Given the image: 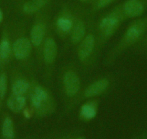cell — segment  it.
I'll return each instance as SVG.
<instances>
[{
  "label": "cell",
  "mask_w": 147,
  "mask_h": 139,
  "mask_svg": "<svg viewBox=\"0 0 147 139\" xmlns=\"http://www.w3.org/2000/svg\"><path fill=\"white\" fill-rule=\"evenodd\" d=\"M147 28V20H138L131 25L125 33V40L130 44H134L143 36Z\"/></svg>",
  "instance_id": "1"
},
{
  "label": "cell",
  "mask_w": 147,
  "mask_h": 139,
  "mask_svg": "<svg viewBox=\"0 0 147 139\" xmlns=\"http://www.w3.org/2000/svg\"><path fill=\"white\" fill-rule=\"evenodd\" d=\"M63 84L66 94L70 97L75 96L80 90V79L74 72L71 70L65 73L63 77Z\"/></svg>",
  "instance_id": "2"
},
{
  "label": "cell",
  "mask_w": 147,
  "mask_h": 139,
  "mask_svg": "<svg viewBox=\"0 0 147 139\" xmlns=\"http://www.w3.org/2000/svg\"><path fill=\"white\" fill-rule=\"evenodd\" d=\"M32 43L26 38H20L15 41L12 46L13 53L16 59H24L30 54Z\"/></svg>",
  "instance_id": "3"
},
{
  "label": "cell",
  "mask_w": 147,
  "mask_h": 139,
  "mask_svg": "<svg viewBox=\"0 0 147 139\" xmlns=\"http://www.w3.org/2000/svg\"><path fill=\"white\" fill-rule=\"evenodd\" d=\"M57 56V45L54 39L48 38L46 39L43 47V58L44 61L48 64H51L56 59Z\"/></svg>",
  "instance_id": "4"
},
{
  "label": "cell",
  "mask_w": 147,
  "mask_h": 139,
  "mask_svg": "<svg viewBox=\"0 0 147 139\" xmlns=\"http://www.w3.org/2000/svg\"><path fill=\"white\" fill-rule=\"evenodd\" d=\"M94 44H95V39L92 34L88 35L83 40L78 52L79 57L81 60H84L88 57H90L94 48Z\"/></svg>",
  "instance_id": "5"
},
{
  "label": "cell",
  "mask_w": 147,
  "mask_h": 139,
  "mask_svg": "<svg viewBox=\"0 0 147 139\" xmlns=\"http://www.w3.org/2000/svg\"><path fill=\"white\" fill-rule=\"evenodd\" d=\"M109 82L107 79H100L92 83L86 89L84 96L86 97H93L102 93L108 87Z\"/></svg>",
  "instance_id": "6"
},
{
  "label": "cell",
  "mask_w": 147,
  "mask_h": 139,
  "mask_svg": "<svg viewBox=\"0 0 147 139\" xmlns=\"http://www.w3.org/2000/svg\"><path fill=\"white\" fill-rule=\"evenodd\" d=\"M124 11L128 17L136 18L142 15L144 6L139 0H128L124 5Z\"/></svg>",
  "instance_id": "7"
},
{
  "label": "cell",
  "mask_w": 147,
  "mask_h": 139,
  "mask_svg": "<svg viewBox=\"0 0 147 139\" xmlns=\"http://www.w3.org/2000/svg\"><path fill=\"white\" fill-rule=\"evenodd\" d=\"M119 25V20L117 17L108 16L102 19L100 22V29L107 36H112L115 32Z\"/></svg>",
  "instance_id": "8"
},
{
  "label": "cell",
  "mask_w": 147,
  "mask_h": 139,
  "mask_svg": "<svg viewBox=\"0 0 147 139\" xmlns=\"http://www.w3.org/2000/svg\"><path fill=\"white\" fill-rule=\"evenodd\" d=\"M26 104V99L23 96H18V95L12 94L9 96L7 102V107L10 110L14 112H20Z\"/></svg>",
  "instance_id": "9"
},
{
  "label": "cell",
  "mask_w": 147,
  "mask_h": 139,
  "mask_svg": "<svg viewBox=\"0 0 147 139\" xmlns=\"http://www.w3.org/2000/svg\"><path fill=\"white\" fill-rule=\"evenodd\" d=\"M45 33V26L42 23L36 24L30 32V42L34 46H39L43 42Z\"/></svg>",
  "instance_id": "10"
},
{
  "label": "cell",
  "mask_w": 147,
  "mask_h": 139,
  "mask_svg": "<svg viewBox=\"0 0 147 139\" xmlns=\"http://www.w3.org/2000/svg\"><path fill=\"white\" fill-rule=\"evenodd\" d=\"M48 0H31L25 4L23 11L25 13L32 14L41 9L46 4Z\"/></svg>",
  "instance_id": "11"
},
{
  "label": "cell",
  "mask_w": 147,
  "mask_h": 139,
  "mask_svg": "<svg viewBox=\"0 0 147 139\" xmlns=\"http://www.w3.org/2000/svg\"><path fill=\"white\" fill-rule=\"evenodd\" d=\"M2 135L6 139H13L15 137L13 122L10 117H6L4 120L2 125Z\"/></svg>",
  "instance_id": "12"
},
{
  "label": "cell",
  "mask_w": 147,
  "mask_h": 139,
  "mask_svg": "<svg viewBox=\"0 0 147 139\" xmlns=\"http://www.w3.org/2000/svg\"><path fill=\"white\" fill-rule=\"evenodd\" d=\"M85 33V26L82 22H78L74 27L71 33V41L73 43H78L82 40Z\"/></svg>",
  "instance_id": "13"
},
{
  "label": "cell",
  "mask_w": 147,
  "mask_h": 139,
  "mask_svg": "<svg viewBox=\"0 0 147 139\" xmlns=\"http://www.w3.org/2000/svg\"><path fill=\"white\" fill-rule=\"evenodd\" d=\"M29 88V83L25 80H18L12 85V93L18 96H23Z\"/></svg>",
  "instance_id": "14"
},
{
  "label": "cell",
  "mask_w": 147,
  "mask_h": 139,
  "mask_svg": "<svg viewBox=\"0 0 147 139\" xmlns=\"http://www.w3.org/2000/svg\"><path fill=\"white\" fill-rule=\"evenodd\" d=\"M97 114L95 107L91 103L84 104L81 108V115L87 120L94 118Z\"/></svg>",
  "instance_id": "15"
},
{
  "label": "cell",
  "mask_w": 147,
  "mask_h": 139,
  "mask_svg": "<svg viewBox=\"0 0 147 139\" xmlns=\"http://www.w3.org/2000/svg\"><path fill=\"white\" fill-rule=\"evenodd\" d=\"M11 53V46L9 41L4 39L0 43V57L2 59H7L9 57Z\"/></svg>",
  "instance_id": "16"
},
{
  "label": "cell",
  "mask_w": 147,
  "mask_h": 139,
  "mask_svg": "<svg viewBox=\"0 0 147 139\" xmlns=\"http://www.w3.org/2000/svg\"><path fill=\"white\" fill-rule=\"evenodd\" d=\"M57 25L63 31H69L72 28V22L67 18H59L57 21Z\"/></svg>",
  "instance_id": "17"
},
{
  "label": "cell",
  "mask_w": 147,
  "mask_h": 139,
  "mask_svg": "<svg viewBox=\"0 0 147 139\" xmlns=\"http://www.w3.org/2000/svg\"><path fill=\"white\" fill-rule=\"evenodd\" d=\"M7 89V79L5 74L0 76V98L5 97Z\"/></svg>",
  "instance_id": "18"
},
{
  "label": "cell",
  "mask_w": 147,
  "mask_h": 139,
  "mask_svg": "<svg viewBox=\"0 0 147 139\" xmlns=\"http://www.w3.org/2000/svg\"><path fill=\"white\" fill-rule=\"evenodd\" d=\"M34 93L36 94L37 96H38L40 98H41L44 102L47 100V99L49 98V95H48L47 92L40 86H37L35 88V91H34Z\"/></svg>",
  "instance_id": "19"
},
{
  "label": "cell",
  "mask_w": 147,
  "mask_h": 139,
  "mask_svg": "<svg viewBox=\"0 0 147 139\" xmlns=\"http://www.w3.org/2000/svg\"><path fill=\"white\" fill-rule=\"evenodd\" d=\"M44 101L41 99V98L39 97L38 96H37L36 94L34 93L33 95L31 97V102H32V105L35 108H39L40 106L42 105V104Z\"/></svg>",
  "instance_id": "20"
},
{
  "label": "cell",
  "mask_w": 147,
  "mask_h": 139,
  "mask_svg": "<svg viewBox=\"0 0 147 139\" xmlns=\"http://www.w3.org/2000/svg\"><path fill=\"white\" fill-rule=\"evenodd\" d=\"M112 2H113V0H99L98 3H97V7L99 8L105 7L107 5H110Z\"/></svg>",
  "instance_id": "21"
},
{
  "label": "cell",
  "mask_w": 147,
  "mask_h": 139,
  "mask_svg": "<svg viewBox=\"0 0 147 139\" xmlns=\"http://www.w3.org/2000/svg\"><path fill=\"white\" fill-rule=\"evenodd\" d=\"M2 19H3V13H2V10L0 9V23L2 21Z\"/></svg>",
  "instance_id": "22"
},
{
  "label": "cell",
  "mask_w": 147,
  "mask_h": 139,
  "mask_svg": "<svg viewBox=\"0 0 147 139\" xmlns=\"http://www.w3.org/2000/svg\"><path fill=\"white\" fill-rule=\"evenodd\" d=\"M146 47H147V39H146Z\"/></svg>",
  "instance_id": "23"
},
{
  "label": "cell",
  "mask_w": 147,
  "mask_h": 139,
  "mask_svg": "<svg viewBox=\"0 0 147 139\" xmlns=\"http://www.w3.org/2000/svg\"><path fill=\"white\" fill-rule=\"evenodd\" d=\"M78 139H84V138H78Z\"/></svg>",
  "instance_id": "24"
},
{
  "label": "cell",
  "mask_w": 147,
  "mask_h": 139,
  "mask_svg": "<svg viewBox=\"0 0 147 139\" xmlns=\"http://www.w3.org/2000/svg\"><path fill=\"white\" fill-rule=\"evenodd\" d=\"M81 1H84V0H81Z\"/></svg>",
  "instance_id": "25"
}]
</instances>
